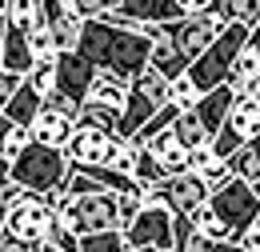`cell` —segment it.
Listing matches in <instances>:
<instances>
[{"label": "cell", "instance_id": "34", "mask_svg": "<svg viewBox=\"0 0 260 252\" xmlns=\"http://www.w3.org/2000/svg\"><path fill=\"white\" fill-rule=\"evenodd\" d=\"M252 192H256V200H260V180H256V184H252Z\"/></svg>", "mask_w": 260, "mask_h": 252}, {"label": "cell", "instance_id": "21", "mask_svg": "<svg viewBox=\"0 0 260 252\" xmlns=\"http://www.w3.org/2000/svg\"><path fill=\"white\" fill-rule=\"evenodd\" d=\"M80 252H128L124 232H100V236H84Z\"/></svg>", "mask_w": 260, "mask_h": 252}, {"label": "cell", "instance_id": "27", "mask_svg": "<svg viewBox=\"0 0 260 252\" xmlns=\"http://www.w3.org/2000/svg\"><path fill=\"white\" fill-rule=\"evenodd\" d=\"M48 244H52L56 252H80V240H76V236H72V232H68L60 220L52 224V232H48Z\"/></svg>", "mask_w": 260, "mask_h": 252}, {"label": "cell", "instance_id": "3", "mask_svg": "<svg viewBox=\"0 0 260 252\" xmlns=\"http://www.w3.org/2000/svg\"><path fill=\"white\" fill-rule=\"evenodd\" d=\"M248 40H252V28H244V24H228L224 36L200 56V60L188 68V80H192L200 96L216 92V88H228V80H232V68L240 60V52L248 48Z\"/></svg>", "mask_w": 260, "mask_h": 252}, {"label": "cell", "instance_id": "2", "mask_svg": "<svg viewBox=\"0 0 260 252\" xmlns=\"http://www.w3.org/2000/svg\"><path fill=\"white\" fill-rule=\"evenodd\" d=\"M68 176H72V164H68L64 148H48V144H28L24 156L4 172V180L20 184L32 196H60Z\"/></svg>", "mask_w": 260, "mask_h": 252}, {"label": "cell", "instance_id": "20", "mask_svg": "<svg viewBox=\"0 0 260 252\" xmlns=\"http://www.w3.org/2000/svg\"><path fill=\"white\" fill-rule=\"evenodd\" d=\"M164 180H168V172L160 168V160L144 148V152H140V164H136V184H140V188H160Z\"/></svg>", "mask_w": 260, "mask_h": 252}, {"label": "cell", "instance_id": "19", "mask_svg": "<svg viewBox=\"0 0 260 252\" xmlns=\"http://www.w3.org/2000/svg\"><path fill=\"white\" fill-rule=\"evenodd\" d=\"M260 80V56L252 52V48H244L240 52V60H236V68H232V80H228V88H236V92L244 96L252 84Z\"/></svg>", "mask_w": 260, "mask_h": 252}, {"label": "cell", "instance_id": "31", "mask_svg": "<svg viewBox=\"0 0 260 252\" xmlns=\"http://www.w3.org/2000/svg\"><path fill=\"white\" fill-rule=\"evenodd\" d=\"M212 160H216V152H212V144H208V148H196V152H192V172H204V168H208Z\"/></svg>", "mask_w": 260, "mask_h": 252}, {"label": "cell", "instance_id": "17", "mask_svg": "<svg viewBox=\"0 0 260 252\" xmlns=\"http://www.w3.org/2000/svg\"><path fill=\"white\" fill-rule=\"evenodd\" d=\"M28 144H32V132H28V128L12 124V120H4V124H0V160H4V172L24 156V148H28Z\"/></svg>", "mask_w": 260, "mask_h": 252}, {"label": "cell", "instance_id": "11", "mask_svg": "<svg viewBox=\"0 0 260 252\" xmlns=\"http://www.w3.org/2000/svg\"><path fill=\"white\" fill-rule=\"evenodd\" d=\"M36 52L28 44V32L20 24H4L0 20V72H16V76H32Z\"/></svg>", "mask_w": 260, "mask_h": 252}, {"label": "cell", "instance_id": "18", "mask_svg": "<svg viewBox=\"0 0 260 252\" xmlns=\"http://www.w3.org/2000/svg\"><path fill=\"white\" fill-rule=\"evenodd\" d=\"M172 132H176V140H180L188 152H196V148H208V144H212L208 128L200 124V116H196V112H184V116L172 124Z\"/></svg>", "mask_w": 260, "mask_h": 252}, {"label": "cell", "instance_id": "22", "mask_svg": "<svg viewBox=\"0 0 260 252\" xmlns=\"http://www.w3.org/2000/svg\"><path fill=\"white\" fill-rule=\"evenodd\" d=\"M196 104H200V88H196L188 76H180V80H172V108H180V112H196Z\"/></svg>", "mask_w": 260, "mask_h": 252}, {"label": "cell", "instance_id": "8", "mask_svg": "<svg viewBox=\"0 0 260 252\" xmlns=\"http://www.w3.org/2000/svg\"><path fill=\"white\" fill-rule=\"evenodd\" d=\"M128 248H156V252H176V216L168 208H144L140 220L124 232Z\"/></svg>", "mask_w": 260, "mask_h": 252}, {"label": "cell", "instance_id": "30", "mask_svg": "<svg viewBox=\"0 0 260 252\" xmlns=\"http://www.w3.org/2000/svg\"><path fill=\"white\" fill-rule=\"evenodd\" d=\"M0 252H44V244H32V240H12V236H4V240H0Z\"/></svg>", "mask_w": 260, "mask_h": 252}, {"label": "cell", "instance_id": "1", "mask_svg": "<svg viewBox=\"0 0 260 252\" xmlns=\"http://www.w3.org/2000/svg\"><path fill=\"white\" fill-rule=\"evenodd\" d=\"M76 52L96 72H116L128 84H136L152 68V40L140 28H116V24H104V20H88L84 24V36H80Z\"/></svg>", "mask_w": 260, "mask_h": 252}, {"label": "cell", "instance_id": "9", "mask_svg": "<svg viewBox=\"0 0 260 252\" xmlns=\"http://www.w3.org/2000/svg\"><path fill=\"white\" fill-rule=\"evenodd\" d=\"M208 200H212V188H208L196 172L168 176V180L160 184V204L172 212V216H196Z\"/></svg>", "mask_w": 260, "mask_h": 252}, {"label": "cell", "instance_id": "16", "mask_svg": "<svg viewBox=\"0 0 260 252\" xmlns=\"http://www.w3.org/2000/svg\"><path fill=\"white\" fill-rule=\"evenodd\" d=\"M44 104H48V100L36 92L28 80H24V88H20V92H16L8 104H4V120H12V124H20V128H28V132H32L36 116L44 112Z\"/></svg>", "mask_w": 260, "mask_h": 252}, {"label": "cell", "instance_id": "24", "mask_svg": "<svg viewBox=\"0 0 260 252\" xmlns=\"http://www.w3.org/2000/svg\"><path fill=\"white\" fill-rule=\"evenodd\" d=\"M140 144L132 140V144H120V152H116V160H112V172H120V176H128V180H136V164H140Z\"/></svg>", "mask_w": 260, "mask_h": 252}, {"label": "cell", "instance_id": "25", "mask_svg": "<svg viewBox=\"0 0 260 252\" xmlns=\"http://www.w3.org/2000/svg\"><path fill=\"white\" fill-rule=\"evenodd\" d=\"M28 84H32L44 100H52V96H56V64H36L32 76H28Z\"/></svg>", "mask_w": 260, "mask_h": 252}, {"label": "cell", "instance_id": "4", "mask_svg": "<svg viewBox=\"0 0 260 252\" xmlns=\"http://www.w3.org/2000/svg\"><path fill=\"white\" fill-rule=\"evenodd\" d=\"M208 208H212V216L224 224L228 232V244H244V236L256 228L260 220V200L252 184H244V180H228L220 192H212V200H208Z\"/></svg>", "mask_w": 260, "mask_h": 252}, {"label": "cell", "instance_id": "33", "mask_svg": "<svg viewBox=\"0 0 260 252\" xmlns=\"http://www.w3.org/2000/svg\"><path fill=\"white\" fill-rule=\"evenodd\" d=\"M248 152H252V156L260 160V136H256V140H248Z\"/></svg>", "mask_w": 260, "mask_h": 252}, {"label": "cell", "instance_id": "15", "mask_svg": "<svg viewBox=\"0 0 260 252\" xmlns=\"http://www.w3.org/2000/svg\"><path fill=\"white\" fill-rule=\"evenodd\" d=\"M148 152L160 160V168L168 172V176H180V172H192V152L176 140V132L168 128L164 136H156L152 144H148Z\"/></svg>", "mask_w": 260, "mask_h": 252}, {"label": "cell", "instance_id": "32", "mask_svg": "<svg viewBox=\"0 0 260 252\" xmlns=\"http://www.w3.org/2000/svg\"><path fill=\"white\" fill-rule=\"evenodd\" d=\"M248 48H252V52H256V56H260V24H256V28H252V40H248Z\"/></svg>", "mask_w": 260, "mask_h": 252}, {"label": "cell", "instance_id": "26", "mask_svg": "<svg viewBox=\"0 0 260 252\" xmlns=\"http://www.w3.org/2000/svg\"><path fill=\"white\" fill-rule=\"evenodd\" d=\"M232 20L244 24V28H256L260 24V0H232Z\"/></svg>", "mask_w": 260, "mask_h": 252}, {"label": "cell", "instance_id": "6", "mask_svg": "<svg viewBox=\"0 0 260 252\" xmlns=\"http://www.w3.org/2000/svg\"><path fill=\"white\" fill-rule=\"evenodd\" d=\"M120 136L116 132H100V128H76V136L68 140L64 156L76 172H100V168H112V160L120 152Z\"/></svg>", "mask_w": 260, "mask_h": 252}, {"label": "cell", "instance_id": "23", "mask_svg": "<svg viewBox=\"0 0 260 252\" xmlns=\"http://www.w3.org/2000/svg\"><path fill=\"white\" fill-rule=\"evenodd\" d=\"M228 168H232V176H236V180H244V184H256V180H260V160L252 156L248 148H244V152H236V156L228 160Z\"/></svg>", "mask_w": 260, "mask_h": 252}, {"label": "cell", "instance_id": "28", "mask_svg": "<svg viewBox=\"0 0 260 252\" xmlns=\"http://www.w3.org/2000/svg\"><path fill=\"white\" fill-rule=\"evenodd\" d=\"M24 80H28V76H16V72H0V100L8 104L12 96L24 88Z\"/></svg>", "mask_w": 260, "mask_h": 252}, {"label": "cell", "instance_id": "10", "mask_svg": "<svg viewBox=\"0 0 260 252\" xmlns=\"http://www.w3.org/2000/svg\"><path fill=\"white\" fill-rule=\"evenodd\" d=\"M44 8H48V28L56 36V48H60V56L64 52H76L80 48V36H84V16H80V4L76 0H44Z\"/></svg>", "mask_w": 260, "mask_h": 252}, {"label": "cell", "instance_id": "12", "mask_svg": "<svg viewBox=\"0 0 260 252\" xmlns=\"http://www.w3.org/2000/svg\"><path fill=\"white\" fill-rule=\"evenodd\" d=\"M128 100H132V84L128 80H120L116 72H96V84H92V96H88V104H96L100 112H108L116 128H120V116L128 112Z\"/></svg>", "mask_w": 260, "mask_h": 252}, {"label": "cell", "instance_id": "35", "mask_svg": "<svg viewBox=\"0 0 260 252\" xmlns=\"http://www.w3.org/2000/svg\"><path fill=\"white\" fill-rule=\"evenodd\" d=\"M128 252H156V248H128Z\"/></svg>", "mask_w": 260, "mask_h": 252}, {"label": "cell", "instance_id": "29", "mask_svg": "<svg viewBox=\"0 0 260 252\" xmlns=\"http://www.w3.org/2000/svg\"><path fill=\"white\" fill-rule=\"evenodd\" d=\"M192 252H248V248H244V244H216V240L196 236V240H192Z\"/></svg>", "mask_w": 260, "mask_h": 252}, {"label": "cell", "instance_id": "5", "mask_svg": "<svg viewBox=\"0 0 260 252\" xmlns=\"http://www.w3.org/2000/svg\"><path fill=\"white\" fill-rule=\"evenodd\" d=\"M56 224V196H20L12 208H4V236L12 240H32V244H48V232Z\"/></svg>", "mask_w": 260, "mask_h": 252}, {"label": "cell", "instance_id": "13", "mask_svg": "<svg viewBox=\"0 0 260 252\" xmlns=\"http://www.w3.org/2000/svg\"><path fill=\"white\" fill-rule=\"evenodd\" d=\"M76 128H80V120H76V116H68V112H60V108L44 104V112L36 116V124H32V144L68 148V140L76 136Z\"/></svg>", "mask_w": 260, "mask_h": 252}, {"label": "cell", "instance_id": "7", "mask_svg": "<svg viewBox=\"0 0 260 252\" xmlns=\"http://www.w3.org/2000/svg\"><path fill=\"white\" fill-rule=\"evenodd\" d=\"M92 84H96V68L84 60L80 52H64L56 60V96L52 100H64L72 108H84L88 96H92Z\"/></svg>", "mask_w": 260, "mask_h": 252}, {"label": "cell", "instance_id": "14", "mask_svg": "<svg viewBox=\"0 0 260 252\" xmlns=\"http://www.w3.org/2000/svg\"><path fill=\"white\" fill-rule=\"evenodd\" d=\"M236 100H240V92H236V88H216V92L200 96L196 116H200V124L208 128V136H212V140H216V136H220V128L228 124V116H232Z\"/></svg>", "mask_w": 260, "mask_h": 252}, {"label": "cell", "instance_id": "36", "mask_svg": "<svg viewBox=\"0 0 260 252\" xmlns=\"http://www.w3.org/2000/svg\"><path fill=\"white\" fill-rule=\"evenodd\" d=\"M252 232H256V236H260V220H256V228H252Z\"/></svg>", "mask_w": 260, "mask_h": 252}]
</instances>
